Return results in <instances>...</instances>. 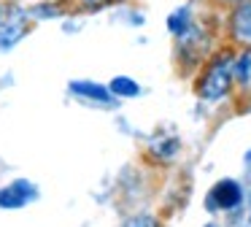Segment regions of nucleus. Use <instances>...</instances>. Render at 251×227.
Listing matches in <instances>:
<instances>
[{
    "instance_id": "1",
    "label": "nucleus",
    "mask_w": 251,
    "mask_h": 227,
    "mask_svg": "<svg viewBox=\"0 0 251 227\" xmlns=\"http://www.w3.org/2000/svg\"><path fill=\"white\" fill-rule=\"evenodd\" d=\"M229 84H232V57L229 54H222L219 59H213L211 68L205 70L200 81V95L205 100H219L229 92Z\"/></svg>"
},
{
    "instance_id": "2",
    "label": "nucleus",
    "mask_w": 251,
    "mask_h": 227,
    "mask_svg": "<svg viewBox=\"0 0 251 227\" xmlns=\"http://www.w3.org/2000/svg\"><path fill=\"white\" fill-rule=\"evenodd\" d=\"M27 19L14 5H0V49H8L25 35Z\"/></svg>"
},
{
    "instance_id": "3",
    "label": "nucleus",
    "mask_w": 251,
    "mask_h": 227,
    "mask_svg": "<svg viewBox=\"0 0 251 227\" xmlns=\"http://www.w3.org/2000/svg\"><path fill=\"white\" fill-rule=\"evenodd\" d=\"M240 200H243V189H240V184L232 181V178L219 181L216 187L211 189V195H208L211 211H232L240 205Z\"/></svg>"
},
{
    "instance_id": "4",
    "label": "nucleus",
    "mask_w": 251,
    "mask_h": 227,
    "mask_svg": "<svg viewBox=\"0 0 251 227\" xmlns=\"http://www.w3.org/2000/svg\"><path fill=\"white\" fill-rule=\"evenodd\" d=\"M38 192H35V187L30 181H14L0 189V208H22Z\"/></svg>"
},
{
    "instance_id": "5",
    "label": "nucleus",
    "mask_w": 251,
    "mask_h": 227,
    "mask_svg": "<svg viewBox=\"0 0 251 227\" xmlns=\"http://www.w3.org/2000/svg\"><path fill=\"white\" fill-rule=\"evenodd\" d=\"M232 35L238 38V41L251 43V0L235 8V14H232Z\"/></svg>"
},
{
    "instance_id": "6",
    "label": "nucleus",
    "mask_w": 251,
    "mask_h": 227,
    "mask_svg": "<svg viewBox=\"0 0 251 227\" xmlns=\"http://www.w3.org/2000/svg\"><path fill=\"white\" fill-rule=\"evenodd\" d=\"M71 89L76 95H84L87 100H95V103H103V106H114V95H111L105 86H98V84H89V81H73Z\"/></svg>"
},
{
    "instance_id": "7",
    "label": "nucleus",
    "mask_w": 251,
    "mask_h": 227,
    "mask_svg": "<svg viewBox=\"0 0 251 227\" xmlns=\"http://www.w3.org/2000/svg\"><path fill=\"white\" fill-rule=\"evenodd\" d=\"M111 95L132 97V95H138V84H135L132 79H125V76H119V79L111 81Z\"/></svg>"
},
{
    "instance_id": "8",
    "label": "nucleus",
    "mask_w": 251,
    "mask_h": 227,
    "mask_svg": "<svg viewBox=\"0 0 251 227\" xmlns=\"http://www.w3.org/2000/svg\"><path fill=\"white\" fill-rule=\"evenodd\" d=\"M232 79L243 81V84L251 79V54H240L238 62H232Z\"/></svg>"
},
{
    "instance_id": "9",
    "label": "nucleus",
    "mask_w": 251,
    "mask_h": 227,
    "mask_svg": "<svg viewBox=\"0 0 251 227\" xmlns=\"http://www.w3.org/2000/svg\"><path fill=\"white\" fill-rule=\"evenodd\" d=\"M122 227H159V225H157L154 216H132V219H127Z\"/></svg>"
},
{
    "instance_id": "10",
    "label": "nucleus",
    "mask_w": 251,
    "mask_h": 227,
    "mask_svg": "<svg viewBox=\"0 0 251 227\" xmlns=\"http://www.w3.org/2000/svg\"><path fill=\"white\" fill-rule=\"evenodd\" d=\"M168 25H170V30H173V32H178V35H181V32H184V25H186V11H178L176 16H170Z\"/></svg>"
},
{
    "instance_id": "11",
    "label": "nucleus",
    "mask_w": 251,
    "mask_h": 227,
    "mask_svg": "<svg viewBox=\"0 0 251 227\" xmlns=\"http://www.w3.org/2000/svg\"><path fill=\"white\" fill-rule=\"evenodd\" d=\"M81 3H100V0H81Z\"/></svg>"
},
{
    "instance_id": "12",
    "label": "nucleus",
    "mask_w": 251,
    "mask_h": 227,
    "mask_svg": "<svg viewBox=\"0 0 251 227\" xmlns=\"http://www.w3.org/2000/svg\"><path fill=\"white\" fill-rule=\"evenodd\" d=\"M208 227H211V225H208Z\"/></svg>"
}]
</instances>
